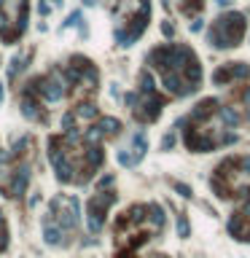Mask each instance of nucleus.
Here are the masks:
<instances>
[{"label":"nucleus","instance_id":"nucleus-4","mask_svg":"<svg viewBox=\"0 0 250 258\" xmlns=\"http://www.w3.org/2000/svg\"><path fill=\"white\" fill-rule=\"evenodd\" d=\"M242 78H250V68L245 62H229V65H223L221 70L213 73V81L218 86L229 84V81H242Z\"/></svg>","mask_w":250,"mask_h":258},{"label":"nucleus","instance_id":"nucleus-14","mask_svg":"<svg viewBox=\"0 0 250 258\" xmlns=\"http://www.w3.org/2000/svg\"><path fill=\"white\" fill-rule=\"evenodd\" d=\"M242 100H245V102L250 105V86H248V89H245V94H242Z\"/></svg>","mask_w":250,"mask_h":258},{"label":"nucleus","instance_id":"nucleus-6","mask_svg":"<svg viewBox=\"0 0 250 258\" xmlns=\"http://www.w3.org/2000/svg\"><path fill=\"white\" fill-rule=\"evenodd\" d=\"M27 180H30V170H27V167H19V170L14 172V177H11V183L5 186L8 196H22L24 188H27Z\"/></svg>","mask_w":250,"mask_h":258},{"label":"nucleus","instance_id":"nucleus-3","mask_svg":"<svg viewBox=\"0 0 250 258\" xmlns=\"http://www.w3.org/2000/svg\"><path fill=\"white\" fill-rule=\"evenodd\" d=\"M116 202V191H100L89 199V231L91 234H100L105 215H108L110 204Z\"/></svg>","mask_w":250,"mask_h":258},{"label":"nucleus","instance_id":"nucleus-11","mask_svg":"<svg viewBox=\"0 0 250 258\" xmlns=\"http://www.w3.org/2000/svg\"><path fill=\"white\" fill-rule=\"evenodd\" d=\"M172 143H175V135H167V137H164V148H172Z\"/></svg>","mask_w":250,"mask_h":258},{"label":"nucleus","instance_id":"nucleus-8","mask_svg":"<svg viewBox=\"0 0 250 258\" xmlns=\"http://www.w3.org/2000/svg\"><path fill=\"white\" fill-rule=\"evenodd\" d=\"M218 113H221L223 121H226V127H237V121H240L237 110H232V108H218Z\"/></svg>","mask_w":250,"mask_h":258},{"label":"nucleus","instance_id":"nucleus-12","mask_svg":"<svg viewBox=\"0 0 250 258\" xmlns=\"http://www.w3.org/2000/svg\"><path fill=\"white\" fill-rule=\"evenodd\" d=\"M162 30H164V35H172V32H175V30H172V24H169V22H167V24H164V27H162Z\"/></svg>","mask_w":250,"mask_h":258},{"label":"nucleus","instance_id":"nucleus-10","mask_svg":"<svg viewBox=\"0 0 250 258\" xmlns=\"http://www.w3.org/2000/svg\"><path fill=\"white\" fill-rule=\"evenodd\" d=\"M175 191H177L180 196H191V188H188V186H183V183H175Z\"/></svg>","mask_w":250,"mask_h":258},{"label":"nucleus","instance_id":"nucleus-9","mask_svg":"<svg viewBox=\"0 0 250 258\" xmlns=\"http://www.w3.org/2000/svg\"><path fill=\"white\" fill-rule=\"evenodd\" d=\"M177 234L188 237V221H186V215H177Z\"/></svg>","mask_w":250,"mask_h":258},{"label":"nucleus","instance_id":"nucleus-13","mask_svg":"<svg viewBox=\"0 0 250 258\" xmlns=\"http://www.w3.org/2000/svg\"><path fill=\"white\" fill-rule=\"evenodd\" d=\"M191 30H194V32L202 30V22H199V19H196V22H191Z\"/></svg>","mask_w":250,"mask_h":258},{"label":"nucleus","instance_id":"nucleus-5","mask_svg":"<svg viewBox=\"0 0 250 258\" xmlns=\"http://www.w3.org/2000/svg\"><path fill=\"white\" fill-rule=\"evenodd\" d=\"M146 148H148L146 135L140 132V135L132 137V154H124V151H121V154H118V162H121L124 167H135V164L143 159V154H146Z\"/></svg>","mask_w":250,"mask_h":258},{"label":"nucleus","instance_id":"nucleus-7","mask_svg":"<svg viewBox=\"0 0 250 258\" xmlns=\"http://www.w3.org/2000/svg\"><path fill=\"white\" fill-rule=\"evenodd\" d=\"M202 8H205V0H180V11L186 16H196Z\"/></svg>","mask_w":250,"mask_h":258},{"label":"nucleus","instance_id":"nucleus-2","mask_svg":"<svg viewBox=\"0 0 250 258\" xmlns=\"http://www.w3.org/2000/svg\"><path fill=\"white\" fill-rule=\"evenodd\" d=\"M127 102L132 105V113L137 121H156L162 113V108H164V97L156 94V89H151V91H140V94H129L127 97Z\"/></svg>","mask_w":250,"mask_h":258},{"label":"nucleus","instance_id":"nucleus-15","mask_svg":"<svg viewBox=\"0 0 250 258\" xmlns=\"http://www.w3.org/2000/svg\"><path fill=\"white\" fill-rule=\"evenodd\" d=\"M154 258H164V256H154Z\"/></svg>","mask_w":250,"mask_h":258},{"label":"nucleus","instance_id":"nucleus-16","mask_svg":"<svg viewBox=\"0 0 250 258\" xmlns=\"http://www.w3.org/2000/svg\"><path fill=\"white\" fill-rule=\"evenodd\" d=\"M248 118H250V110H248Z\"/></svg>","mask_w":250,"mask_h":258},{"label":"nucleus","instance_id":"nucleus-1","mask_svg":"<svg viewBox=\"0 0 250 258\" xmlns=\"http://www.w3.org/2000/svg\"><path fill=\"white\" fill-rule=\"evenodd\" d=\"M242 35H245V16L237 14V11H229V14H221L213 22L207 41L215 49H232V46H240Z\"/></svg>","mask_w":250,"mask_h":258}]
</instances>
